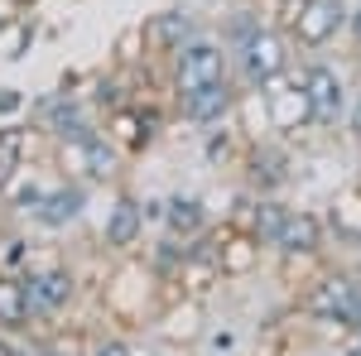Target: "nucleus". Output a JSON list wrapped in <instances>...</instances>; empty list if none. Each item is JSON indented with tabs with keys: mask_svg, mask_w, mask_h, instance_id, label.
<instances>
[{
	"mask_svg": "<svg viewBox=\"0 0 361 356\" xmlns=\"http://www.w3.org/2000/svg\"><path fill=\"white\" fill-rule=\"evenodd\" d=\"M222 78H231V49L222 39L197 34L193 44H183L169 58V92H193V87L222 82Z\"/></svg>",
	"mask_w": 361,
	"mask_h": 356,
	"instance_id": "nucleus-1",
	"label": "nucleus"
},
{
	"mask_svg": "<svg viewBox=\"0 0 361 356\" xmlns=\"http://www.w3.org/2000/svg\"><path fill=\"white\" fill-rule=\"evenodd\" d=\"M87 207H92V183L58 173L54 183H49V192L39 197V207L29 212V226L44 231V236H63L68 226H78L87 217Z\"/></svg>",
	"mask_w": 361,
	"mask_h": 356,
	"instance_id": "nucleus-2",
	"label": "nucleus"
},
{
	"mask_svg": "<svg viewBox=\"0 0 361 356\" xmlns=\"http://www.w3.org/2000/svg\"><path fill=\"white\" fill-rule=\"evenodd\" d=\"M145 226H149V221H145L140 197L116 183L111 202H106V217H102V231H97L102 250H106L111 260H121V255H140V246H145Z\"/></svg>",
	"mask_w": 361,
	"mask_h": 356,
	"instance_id": "nucleus-3",
	"label": "nucleus"
},
{
	"mask_svg": "<svg viewBox=\"0 0 361 356\" xmlns=\"http://www.w3.org/2000/svg\"><path fill=\"white\" fill-rule=\"evenodd\" d=\"M241 106V92L231 87V78L222 82H207V87H193V92H173V116L193 130H212L231 121V111Z\"/></svg>",
	"mask_w": 361,
	"mask_h": 356,
	"instance_id": "nucleus-4",
	"label": "nucleus"
},
{
	"mask_svg": "<svg viewBox=\"0 0 361 356\" xmlns=\"http://www.w3.org/2000/svg\"><path fill=\"white\" fill-rule=\"evenodd\" d=\"M231 63L241 68V78H246L250 87H265V82H275V78L289 73V44H284V34H279V29L260 25L246 44L231 54Z\"/></svg>",
	"mask_w": 361,
	"mask_h": 356,
	"instance_id": "nucleus-5",
	"label": "nucleus"
},
{
	"mask_svg": "<svg viewBox=\"0 0 361 356\" xmlns=\"http://www.w3.org/2000/svg\"><path fill=\"white\" fill-rule=\"evenodd\" d=\"M347 20H352L347 0H299L294 15H289V34L304 49H323L347 29Z\"/></svg>",
	"mask_w": 361,
	"mask_h": 356,
	"instance_id": "nucleus-6",
	"label": "nucleus"
},
{
	"mask_svg": "<svg viewBox=\"0 0 361 356\" xmlns=\"http://www.w3.org/2000/svg\"><path fill=\"white\" fill-rule=\"evenodd\" d=\"M197 34H202V20H197L193 5H169L159 15H145V39H149L154 63H169L183 44H193Z\"/></svg>",
	"mask_w": 361,
	"mask_h": 356,
	"instance_id": "nucleus-7",
	"label": "nucleus"
},
{
	"mask_svg": "<svg viewBox=\"0 0 361 356\" xmlns=\"http://www.w3.org/2000/svg\"><path fill=\"white\" fill-rule=\"evenodd\" d=\"M299 87L308 92V106H313V125H337V116L347 111V87L337 78V68L328 63H308L299 73Z\"/></svg>",
	"mask_w": 361,
	"mask_h": 356,
	"instance_id": "nucleus-8",
	"label": "nucleus"
},
{
	"mask_svg": "<svg viewBox=\"0 0 361 356\" xmlns=\"http://www.w3.org/2000/svg\"><path fill=\"white\" fill-rule=\"evenodd\" d=\"M352 294H357V279H352V274H323V279L308 289L304 308L318 318V323L347 328V318H352Z\"/></svg>",
	"mask_w": 361,
	"mask_h": 356,
	"instance_id": "nucleus-9",
	"label": "nucleus"
},
{
	"mask_svg": "<svg viewBox=\"0 0 361 356\" xmlns=\"http://www.w3.org/2000/svg\"><path fill=\"white\" fill-rule=\"evenodd\" d=\"M217 265H222L226 279H246L255 265H260V236L255 231H236V226H222L217 231Z\"/></svg>",
	"mask_w": 361,
	"mask_h": 356,
	"instance_id": "nucleus-10",
	"label": "nucleus"
},
{
	"mask_svg": "<svg viewBox=\"0 0 361 356\" xmlns=\"http://www.w3.org/2000/svg\"><path fill=\"white\" fill-rule=\"evenodd\" d=\"M102 130H106V135H111L116 145H121V149L130 154V159H135V154H145V149H149V145L159 140V130H154V125H149V121L140 116V106H135V102L116 106L111 116L102 121Z\"/></svg>",
	"mask_w": 361,
	"mask_h": 356,
	"instance_id": "nucleus-11",
	"label": "nucleus"
},
{
	"mask_svg": "<svg viewBox=\"0 0 361 356\" xmlns=\"http://www.w3.org/2000/svg\"><path fill=\"white\" fill-rule=\"evenodd\" d=\"M279 255H318L323 250V217L318 212H308V207H289V221H284V231H279L275 241Z\"/></svg>",
	"mask_w": 361,
	"mask_h": 356,
	"instance_id": "nucleus-12",
	"label": "nucleus"
},
{
	"mask_svg": "<svg viewBox=\"0 0 361 356\" xmlns=\"http://www.w3.org/2000/svg\"><path fill=\"white\" fill-rule=\"evenodd\" d=\"M25 332H34L29 299H25V274L0 270V337H25Z\"/></svg>",
	"mask_w": 361,
	"mask_h": 356,
	"instance_id": "nucleus-13",
	"label": "nucleus"
},
{
	"mask_svg": "<svg viewBox=\"0 0 361 356\" xmlns=\"http://www.w3.org/2000/svg\"><path fill=\"white\" fill-rule=\"evenodd\" d=\"M284 221H289V202H279L275 192H255L246 202V217L236 221V226H246L260 236V246H275L279 231H284Z\"/></svg>",
	"mask_w": 361,
	"mask_h": 356,
	"instance_id": "nucleus-14",
	"label": "nucleus"
},
{
	"mask_svg": "<svg viewBox=\"0 0 361 356\" xmlns=\"http://www.w3.org/2000/svg\"><path fill=\"white\" fill-rule=\"evenodd\" d=\"M164 231L178 236V241L202 236V231H207V207H202V197H193V192H173V197H164Z\"/></svg>",
	"mask_w": 361,
	"mask_h": 356,
	"instance_id": "nucleus-15",
	"label": "nucleus"
},
{
	"mask_svg": "<svg viewBox=\"0 0 361 356\" xmlns=\"http://www.w3.org/2000/svg\"><path fill=\"white\" fill-rule=\"evenodd\" d=\"M149 63H154V58H149L145 20H135V25H126L111 39V68H121V73H140V68H149Z\"/></svg>",
	"mask_w": 361,
	"mask_h": 356,
	"instance_id": "nucleus-16",
	"label": "nucleus"
},
{
	"mask_svg": "<svg viewBox=\"0 0 361 356\" xmlns=\"http://www.w3.org/2000/svg\"><path fill=\"white\" fill-rule=\"evenodd\" d=\"M34 39H39V15H34V10L5 20V25H0V58H5V63H20V58L34 49Z\"/></svg>",
	"mask_w": 361,
	"mask_h": 356,
	"instance_id": "nucleus-17",
	"label": "nucleus"
},
{
	"mask_svg": "<svg viewBox=\"0 0 361 356\" xmlns=\"http://www.w3.org/2000/svg\"><path fill=\"white\" fill-rule=\"evenodd\" d=\"M255 29H260V10H231V15L222 20V44L236 54V49L246 44Z\"/></svg>",
	"mask_w": 361,
	"mask_h": 356,
	"instance_id": "nucleus-18",
	"label": "nucleus"
},
{
	"mask_svg": "<svg viewBox=\"0 0 361 356\" xmlns=\"http://www.w3.org/2000/svg\"><path fill=\"white\" fill-rule=\"evenodd\" d=\"M82 356H135V347H130V332H87V347H82Z\"/></svg>",
	"mask_w": 361,
	"mask_h": 356,
	"instance_id": "nucleus-19",
	"label": "nucleus"
},
{
	"mask_svg": "<svg viewBox=\"0 0 361 356\" xmlns=\"http://www.w3.org/2000/svg\"><path fill=\"white\" fill-rule=\"evenodd\" d=\"M202 154H207V164H226L231 159V125H212L207 130V140H202Z\"/></svg>",
	"mask_w": 361,
	"mask_h": 356,
	"instance_id": "nucleus-20",
	"label": "nucleus"
},
{
	"mask_svg": "<svg viewBox=\"0 0 361 356\" xmlns=\"http://www.w3.org/2000/svg\"><path fill=\"white\" fill-rule=\"evenodd\" d=\"M29 111V92L25 87H0V121H20Z\"/></svg>",
	"mask_w": 361,
	"mask_h": 356,
	"instance_id": "nucleus-21",
	"label": "nucleus"
},
{
	"mask_svg": "<svg viewBox=\"0 0 361 356\" xmlns=\"http://www.w3.org/2000/svg\"><path fill=\"white\" fill-rule=\"evenodd\" d=\"M236 352V328H212L202 342V356H231Z\"/></svg>",
	"mask_w": 361,
	"mask_h": 356,
	"instance_id": "nucleus-22",
	"label": "nucleus"
},
{
	"mask_svg": "<svg viewBox=\"0 0 361 356\" xmlns=\"http://www.w3.org/2000/svg\"><path fill=\"white\" fill-rule=\"evenodd\" d=\"M87 78H92V73H78V68H68V73L58 78V92H87Z\"/></svg>",
	"mask_w": 361,
	"mask_h": 356,
	"instance_id": "nucleus-23",
	"label": "nucleus"
},
{
	"mask_svg": "<svg viewBox=\"0 0 361 356\" xmlns=\"http://www.w3.org/2000/svg\"><path fill=\"white\" fill-rule=\"evenodd\" d=\"M140 207H145L149 226H164V197H140Z\"/></svg>",
	"mask_w": 361,
	"mask_h": 356,
	"instance_id": "nucleus-24",
	"label": "nucleus"
},
{
	"mask_svg": "<svg viewBox=\"0 0 361 356\" xmlns=\"http://www.w3.org/2000/svg\"><path fill=\"white\" fill-rule=\"evenodd\" d=\"M347 29H352V39H357V44H361V5H357V10H352V20H347Z\"/></svg>",
	"mask_w": 361,
	"mask_h": 356,
	"instance_id": "nucleus-25",
	"label": "nucleus"
},
{
	"mask_svg": "<svg viewBox=\"0 0 361 356\" xmlns=\"http://www.w3.org/2000/svg\"><path fill=\"white\" fill-rule=\"evenodd\" d=\"M347 125H352V135H361V97H357V106H352V121Z\"/></svg>",
	"mask_w": 361,
	"mask_h": 356,
	"instance_id": "nucleus-26",
	"label": "nucleus"
},
{
	"mask_svg": "<svg viewBox=\"0 0 361 356\" xmlns=\"http://www.w3.org/2000/svg\"><path fill=\"white\" fill-rule=\"evenodd\" d=\"M0 356H15V337H0Z\"/></svg>",
	"mask_w": 361,
	"mask_h": 356,
	"instance_id": "nucleus-27",
	"label": "nucleus"
},
{
	"mask_svg": "<svg viewBox=\"0 0 361 356\" xmlns=\"http://www.w3.org/2000/svg\"><path fill=\"white\" fill-rule=\"evenodd\" d=\"M342 356H361V337H357V347H347V352H342Z\"/></svg>",
	"mask_w": 361,
	"mask_h": 356,
	"instance_id": "nucleus-28",
	"label": "nucleus"
},
{
	"mask_svg": "<svg viewBox=\"0 0 361 356\" xmlns=\"http://www.w3.org/2000/svg\"><path fill=\"white\" fill-rule=\"evenodd\" d=\"M20 5H25V10H39V5H44V0H20Z\"/></svg>",
	"mask_w": 361,
	"mask_h": 356,
	"instance_id": "nucleus-29",
	"label": "nucleus"
},
{
	"mask_svg": "<svg viewBox=\"0 0 361 356\" xmlns=\"http://www.w3.org/2000/svg\"><path fill=\"white\" fill-rule=\"evenodd\" d=\"M0 25H5V20H0Z\"/></svg>",
	"mask_w": 361,
	"mask_h": 356,
	"instance_id": "nucleus-30",
	"label": "nucleus"
},
{
	"mask_svg": "<svg viewBox=\"0 0 361 356\" xmlns=\"http://www.w3.org/2000/svg\"><path fill=\"white\" fill-rule=\"evenodd\" d=\"M0 221H5V217H0Z\"/></svg>",
	"mask_w": 361,
	"mask_h": 356,
	"instance_id": "nucleus-31",
	"label": "nucleus"
}]
</instances>
